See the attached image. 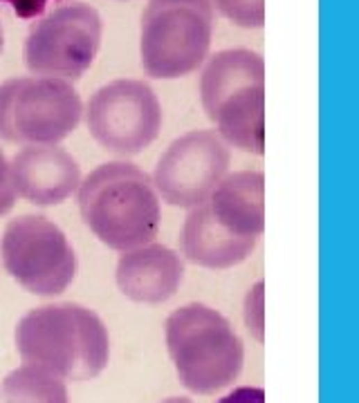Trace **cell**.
Instances as JSON below:
<instances>
[{
	"label": "cell",
	"instance_id": "9a60e30c",
	"mask_svg": "<svg viewBox=\"0 0 359 403\" xmlns=\"http://www.w3.org/2000/svg\"><path fill=\"white\" fill-rule=\"evenodd\" d=\"M212 5L238 27H263L265 0H212Z\"/></svg>",
	"mask_w": 359,
	"mask_h": 403
},
{
	"label": "cell",
	"instance_id": "ffe728a7",
	"mask_svg": "<svg viewBox=\"0 0 359 403\" xmlns=\"http://www.w3.org/2000/svg\"><path fill=\"white\" fill-rule=\"evenodd\" d=\"M5 47V32H3V25H0V52H3Z\"/></svg>",
	"mask_w": 359,
	"mask_h": 403
},
{
	"label": "cell",
	"instance_id": "4fadbf2b",
	"mask_svg": "<svg viewBox=\"0 0 359 403\" xmlns=\"http://www.w3.org/2000/svg\"><path fill=\"white\" fill-rule=\"evenodd\" d=\"M184 262L164 245H146L124 251L117 262V285L126 298L159 305L175 296L182 285Z\"/></svg>",
	"mask_w": 359,
	"mask_h": 403
},
{
	"label": "cell",
	"instance_id": "8fae6325",
	"mask_svg": "<svg viewBox=\"0 0 359 403\" xmlns=\"http://www.w3.org/2000/svg\"><path fill=\"white\" fill-rule=\"evenodd\" d=\"M232 164V150L216 130H193L175 139L159 157L153 186L171 206L193 208L221 184Z\"/></svg>",
	"mask_w": 359,
	"mask_h": 403
},
{
	"label": "cell",
	"instance_id": "3957f363",
	"mask_svg": "<svg viewBox=\"0 0 359 403\" xmlns=\"http://www.w3.org/2000/svg\"><path fill=\"white\" fill-rule=\"evenodd\" d=\"M79 211L88 229L122 254L151 245L162 222L153 179L126 161L99 166L79 184Z\"/></svg>",
	"mask_w": 359,
	"mask_h": 403
},
{
	"label": "cell",
	"instance_id": "9c48e42d",
	"mask_svg": "<svg viewBox=\"0 0 359 403\" xmlns=\"http://www.w3.org/2000/svg\"><path fill=\"white\" fill-rule=\"evenodd\" d=\"M102 45V18L86 3H67L32 25L25 65L36 76L77 81L95 63Z\"/></svg>",
	"mask_w": 359,
	"mask_h": 403
},
{
	"label": "cell",
	"instance_id": "ba28073f",
	"mask_svg": "<svg viewBox=\"0 0 359 403\" xmlns=\"http://www.w3.org/2000/svg\"><path fill=\"white\" fill-rule=\"evenodd\" d=\"M0 256L7 274L36 296H58L77 276V254L65 233L43 215H21L5 227Z\"/></svg>",
	"mask_w": 359,
	"mask_h": 403
},
{
	"label": "cell",
	"instance_id": "ac0fdd59",
	"mask_svg": "<svg viewBox=\"0 0 359 403\" xmlns=\"http://www.w3.org/2000/svg\"><path fill=\"white\" fill-rule=\"evenodd\" d=\"M218 403H265V392L263 388H249V386L236 388Z\"/></svg>",
	"mask_w": 359,
	"mask_h": 403
},
{
	"label": "cell",
	"instance_id": "52a82bcc",
	"mask_svg": "<svg viewBox=\"0 0 359 403\" xmlns=\"http://www.w3.org/2000/svg\"><path fill=\"white\" fill-rule=\"evenodd\" d=\"M83 115L72 83L47 76H18L0 83V139L21 146H56Z\"/></svg>",
	"mask_w": 359,
	"mask_h": 403
},
{
	"label": "cell",
	"instance_id": "7c38bea8",
	"mask_svg": "<svg viewBox=\"0 0 359 403\" xmlns=\"http://www.w3.org/2000/svg\"><path fill=\"white\" fill-rule=\"evenodd\" d=\"M16 195L38 206L61 204L81 184L79 161L58 146H25L9 161Z\"/></svg>",
	"mask_w": 359,
	"mask_h": 403
},
{
	"label": "cell",
	"instance_id": "5b68a950",
	"mask_svg": "<svg viewBox=\"0 0 359 403\" xmlns=\"http://www.w3.org/2000/svg\"><path fill=\"white\" fill-rule=\"evenodd\" d=\"M166 347L182 386L196 395H214L241 377L243 340L221 311L200 302L166 318Z\"/></svg>",
	"mask_w": 359,
	"mask_h": 403
},
{
	"label": "cell",
	"instance_id": "2e32d148",
	"mask_svg": "<svg viewBox=\"0 0 359 403\" xmlns=\"http://www.w3.org/2000/svg\"><path fill=\"white\" fill-rule=\"evenodd\" d=\"M16 204V188L12 181V170L5 153L0 150V215L9 213Z\"/></svg>",
	"mask_w": 359,
	"mask_h": 403
},
{
	"label": "cell",
	"instance_id": "8992f818",
	"mask_svg": "<svg viewBox=\"0 0 359 403\" xmlns=\"http://www.w3.org/2000/svg\"><path fill=\"white\" fill-rule=\"evenodd\" d=\"M214 36L212 0H151L142 16L139 52L153 79H180L205 63Z\"/></svg>",
	"mask_w": 359,
	"mask_h": 403
},
{
	"label": "cell",
	"instance_id": "d6986e66",
	"mask_svg": "<svg viewBox=\"0 0 359 403\" xmlns=\"http://www.w3.org/2000/svg\"><path fill=\"white\" fill-rule=\"evenodd\" d=\"M162 403H191L189 399H182V397H173V399H166V401H162Z\"/></svg>",
	"mask_w": 359,
	"mask_h": 403
},
{
	"label": "cell",
	"instance_id": "30bf717a",
	"mask_svg": "<svg viewBox=\"0 0 359 403\" xmlns=\"http://www.w3.org/2000/svg\"><path fill=\"white\" fill-rule=\"evenodd\" d=\"M90 135L117 155H137L157 139L162 106L153 88L137 79H117L99 88L86 108Z\"/></svg>",
	"mask_w": 359,
	"mask_h": 403
},
{
	"label": "cell",
	"instance_id": "7a4b0ae2",
	"mask_svg": "<svg viewBox=\"0 0 359 403\" xmlns=\"http://www.w3.org/2000/svg\"><path fill=\"white\" fill-rule=\"evenodd\" d=\"M16 347L27 365L77 383L102 375L111 356V338L102 318L74 302L27 311L16 327Z\"/></svg>",
	"mask_w": 359,
	"mask_h": 403
},
{
	"label": "cell",
	"instance_id": "5bb4252c",
	"mask_svg": "<svg viewBox=\"0 0 359 403\" xmlns=\"http://www.w3.org/2000/svg\"><path fill=\"white\" fill-rule=\"evenodd\" d=\"M0 403H70L65 381L36 365L7 375L0 386Z\"/></svg>",
	"mask_w": 359,
	"mask_h": 403
},
{
	"label": "cell",
	"instance_id": "277c9868",
	"mask_svg": "<svg viewBox=\"0 0 359 403\" xmlns=\"http://www.w3.org/2000/svg\"><path fill=\"white\" fill-rule=\"evenodd\" d=\"M200 97L207 117L227 146L265 153V63L252 49H223L202 69Z\"/></svg>",
	"mask_w": 359,
	"mask_h": 403
},
{
	"label": "cell",
	"instance_id": "6da1fadb",
	"mask_svg": "<svg viewBox=\"0 0 359 403\" xmlns=\"http://www.w3.org/2000/svg\"><path fill=\"white\" fill-rule=\"evenodd\" d=\"M263 229L265 175L241 170L225 175L205 202L189 208L182 251L198 267L229 269L247 260Z\"/></svg>",
	"mask_w": 359,
	"mask_h": 403
},
{
	"label": "cell",
	"instance_id": "e0dca14e",
	"mask_svg": "<svg viewBox=\"0 0 359 403\" xmlns=\"http://www.w3.org/2000/svg\"><path fill=\"white\" fill-rule=\"evenodd\" d=\"M0 3H7L18 18L32 20L36 16H41L45 12L47 3H52V0H0Z\"/></svg>",
	"mask_w": 359,
	"mask_h": 403
}]
</instances>
